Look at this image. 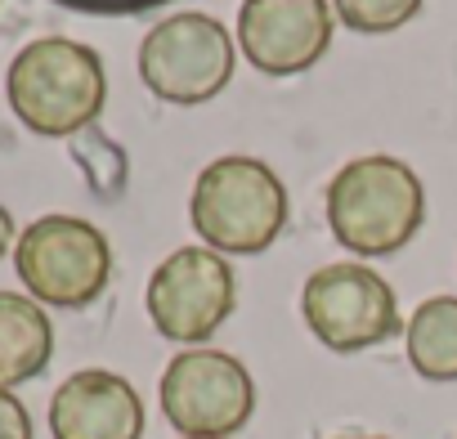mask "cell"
<instances>
[{
  "instance_id": "cell-1",
  "label": "cell",
  "mask_w": 457,
  "mask_h": 439,
  "mask_svg": "<svg viewBox=\"0 0 457 439\" xmlns=\"http://www.w3.org/2000/svg\"><path fill=\"white\" fill-rule=\"evenodd\" d=\"M426 225V188L390 153L345 162L328 184V229L354 256H390Z\"/></svg>"
},
{
  "instance_id": "cell-2",
  "label": "cell",
  "mask_w": 457,
  "mask_h": 439,
  "mask_svg": "<svg viewBox=\"0 0 457 439\" xmlns=\"http://www.w3.org/2000/svg\"><path fill=\"white\" fill-rule=\"evenodd\" d=\"M5 99L32 135L68 139L99 121L108 104L104 59L68 37H41L23 46L5 72Z\"/></svg>"
},
{
  "instance_id": "cell-3",
  "label": "cell",
  "mask_w": 457,
  "mask_h": 439,
  "mask_svg": "<svg viewBox=\"0 0 457 439\" xmlns=\"http://www.w3.org/2000/svg\"><path fill=\"white\" fill-rule=\"evenodd\" d=\"M197 238L220 256H261L287 229V188L261 157H215L188 197Z\"/></svg>"
},
{
  "instance_id": "cell-4",
  "label": "cell",
  "mask_w": 457,
  "mask_h": 439,
  "mask_svg": "<svg viewBox=\"0 0 457 439\" xmlns=\"http://www.w3.org/2000/svg\"><path fill=\"white\" fill-rule=\"evenodd\" d=\"M14 269L32 301L86 310L112 278V247L81 215H41L14 243Z\"/></svg>"
},
{
  "instance_id": "cell-5",
  "label": "cell",
  "mask_w": 457,
  "mask_h": 439,
  "mask_svg": "<svg viewBox=\"0 0 457 439\" xmlns=\"http://www.w3.org/2000/svg\"><path fill=\"white\" fill-rule=\"evenodd\" d=\"M157 399L184 439H228L256 412V381L243 359L193 345L166 363Z\"/></svg>"
},
{
  "instance_id": "cell-6",
  "label": "cell",
  "mask_w": 457,
  "mask_h": 439,
  "mask_svg": "<svg viewBox=\"0 0 457 439\" xmlns=\"http://www.w3.org/2000/svg\"><path fill=\"white\" fill-rule=\"evenodd\" d=\"M234 41L206 14H170L139 41V77L162 104H206L234 81Z\"/></svg>"
},
{
  "instance_id": "cell-7",
  "label": "cell",
  "mask_w": 457,
  "mask_h": 439,
  "mask_svg": "<svg viewBox=\"0 0 457 439\" xmlns=\"http://www.w3.org/2000/svg\"><path fill=\"white\" fill-rule=\"evenodd\" d=\"M301 319L337 354L372 350L403 327L395 287L359 261L314 269L301 287Z\"/></svg>"
},
{
  "instance_id": "cell-8",
  "label": "cell",
  "mask_w": 457,
  "mask_h": 439,
  "mask_svg": "<svg viewBox=\"0 0 457 439\" xmlns=\"http://www.w3.org/2000/svg\"><path fill=\"white\" fill-rule=\"evenodd\" d=\"M148 319L166 341H184L188 350L211 341L238 305V283L228 261L211 247L170 252L148 278Z\"/></svg>"
},
{
  "instance_id": "cell-9",
  "label": "cell",
  "mask_w": 457,
  "mask_h": 439,
  "mask_svg": "<svg viewBox=\"0 0 457 439\" xmlns=\"http://www.w3.org/2000/svg\"><path fill=\"white\" fill-rule=\"evenodd\" d=\"M332 23L328 0H243L238 46L256 72L296 77L328 54Z\"/></svg>"
},
{
  "instance_id": "cell-10",
  "label": "cell",
  "mask_w": 457,
  "mask_h": 439,
  "mask_svg": "<svg viewBox=\"0 0 457 439\" xmlns=\"http://www.w3.org/2000/svg\"><path fill=\"white\" fill-rule=\"evenodd\" d=\"M54 439H144V399L139 390L108 372L81 368L50 399Z\"/></svg>"
},
{
  "instance_id": "cell-11",
  "label": "cell",
  "mask_w": 457,
  "mask_h": 439,
  "mask_svg": "<svg viewBox=\"0 0 457 439\" xmlns=\"http://www.w3.org/2000/svg\"><path fill=\"white\" fill-rule=\"evenodd\" d=\"M54 359V327L41 301L0 292V390L37 381Z\"/></svg>"
},
{
  "instance_id": "cell-12",
  "label": "cell",
  "mask_w": 457,
  "mask_h": 439,
  "mask_svg": "<svg viewBox=\"0 0 457 439\" xmlns=\"http://www.w3.org/2000/svg\"><path fill=\"white\" fill-rule=\"evenodd\" d=\"M408 363L426 381H457V296H430L412 310L408 327Z\"/></svg>"
},
{
  "instance_id": "cell-13",
  "label": "cell",
  "mask_w": 457,
  "mask_h": 439,
  "mask_svg": "<svg viewBox=\"0 0 457 439\" xmlns=\"http://www.w3.org/2000/svg\"><path fill=\"white\" fill-rule=\"evenodd\" d=\"M421 5H426V0H332L337 19L350 32H363V37L399 32L403 23H412L421 14Z\"/></svg>"
},
{
  "instance_id": "cell-14",
  "label": "cell",
  "mask_w": 457,
  "mask_h": 439,
  "mask_svg": "<svg viewBox=\"0 0 457 439\" xmlns=\"http://www.w3.org/2000/svg\"><path fill=\"white\" fill-rule=\"evenodd\" d=\"M50 5H63L72 14H95V19H135L170 5V0H50Z\"/></svg>"
},
{
  "instance_id": "cell-15",
  "label": "cell",
  "mask_w": 457,
  "mask_h": 439,
  "mask_svg": "<svg viewBox=\"0 0 457 439\" xmlns=\"http://www.w3.org/2000/svg\"><path fill=\"white\" fill-rule=\"evenodd\" d=\"M0 439H32V412L14 390H0Z\"/></svg>"
},
{
  "instance_id": "cell-16",
  "label": "cell",
  "mask_w": 457,
  "mask_h": 439,
  "mask_svg": "<svg viewBox=\"0 0 457 439\" xmlns=\"http://www.w3.org/2000/svg\"><path fill=\"white\" fill-rule=\"evenodd\" d=\"M10 247H14V215L0 206V261L10 256Z\"/></svg>"
},
{
  "instance_id": "cell-17",
  "label": "cell",
  "mask_w": 457,
  "mask_h": 439,
  "mask_svg": "<svg viewBox=\"0 0 457 439\" xmlns=\"http://www.w3.org/2000/svg\"><path fill=\"white\" fill-rule=\"evenodd\" d=\"M341 439H386V435H341Z\"/></svg>"
}]
</instances>
